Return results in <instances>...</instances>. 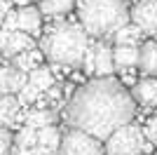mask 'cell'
Masks as SVG:
<instances>
[{
  "label": "cell",
  "instance_id": "3957f363",
  "mask_svg": "<svg viewBox=\"0 0 157 155\" xmlns=\"http://www.w3.org/2000/svg\"><path fill=\"white\" fill-rule=\"evenodd\" d=\"M78 12L82 28L94 38H110L131 19L127 0H82Z\"/></svg>",
  "mask_w": 157,
  "mask_h": 155
},
{
  "label": "cell",
  "instance_id": "4dcf8cb0",
  "mask_svg": "<svg viewBox=\"0 0 157 155\" xmlns=\"http://www.w3.org/2000/svg\"><path fill=\"white\" fill-rule=\"evenodd\" d=\"M141 155H143V153H141Z\"/></svg>",
  "mask_w": 157,
  "mask_h": 155
},
{
  "label": "cell",
  "instance_id": "9c48e42d",
  "mask_svg": "<svg viewBox=\"0 0 157 155\" xmlns=\"http://www.w3.org/2000/svg\"><path fill=\"white\" fill-rule=\"evenodd\" d=\"M131 97L143 108H155L157 106V78H143L134 85Z\"/></svg>",
  "mask_w": 157,
  "mask_h": 155
},
{
  "label": "cell",
  "instance_id": "5b68a950",
  "mask_svg": "<svg viewBox=\"0 0 157 155\" xmlns=\"http://www.w3.org/2000/svg\"><path fill=\"white\" fill-rule=\"evenodd\" d=\"M143 150V134L134 125L117 129L105 141V155H141Z\"/></svg>",
  "mask_w": 157,
  "mask_h": 155
},
{
  "label": "cell",
  "instance_id": "ffe728a7",
  "mask_svg": "<svg viewBox=\"0 0 157 155\" xmlns=\"http://www.w3.org/2000/svg\"><path fill=\"white\" fill-rule=\"evenodd\" d=\"M38 143H40V132H38V129L26 127V125H24L21 129H17V146H19V148L33 150Z\"/></svg>",
  "mask_w": 157,
  "mask_h": 155
},
{
  "label": "cell",
  "instance_id": "7402d4cb",
  "mask_svg": "<svg viewBox=\"0 0 157 155\" xmlns=\"http://www.w3.org/2000/svg\"><path fill=\"white\" fill-rule=\"evenodd\" d=\"M40 97H42V92H40L33 82H28L26 87L19 92V101H21V103H33V101H38Z\"/></svg>",
  "mask_w": 157,
  "mask_h": 155
},
{
  "label": "cell",
  "instance_id": "6da1fadb",
  "mask_svg": "<svg viewBox=\"0 0 157 155\" xmlns=\"http://www.w3.org/2000/svg\"><path fill=\"white\" fill-rule=\"evenodd\" d=\"M136 101L113 78H96L82 85L66 106V120L73 129L108 141L117 129L131 125Z\"/></svg>",
  "mask_w": 157,
  "mask_h": 155
},
{
  "label": "cell",
  "instance_id": "7c38bea8",
  "mask_svg": "<svg viewBox=\"0 0 157 155\" xmlns=\"http://www.w3.org/2000/svg\"><path fill=\"white\" fill-rule=\"evenodd\" d=\"M141 73L145 78H157V40H148L141 47Z\"/></svg>",
  "mask_w": 157,
  "mask_h": 155
},
{
  "label": "cell",
  "instance_id": "f546056e",
  "mask_svg": "<svg viewBox=\"0 0 157 155\" xmlns=\"http://www.w3.org/2000/svg\"><path fill=\"white\" fill-rule=\"evenodd\" d=\"M155 40H157V33H155Z\"/></svg>",
  "mask_w": 157,
  "mask_h": 155
},
{
  "label": "cell",
  "instance_id": "44dd1931",
  "mask_svg": "<svg viewBox=\"0 0 157 155\" xmlns=\"http://www.w3.org/2000/svg\"><path fill=\"white\" fill-rule=\"evenodd\" d=\"M61 141H63V134H61L54 125L40 129V146H47V148L56 150V148H61Z\"/></svg>",
  "mask_w": 157,
  "mask_h": 155
},
{
  "label": "cell",
  "instance_id": "8fae6325",
  "mask_svg": "<svg viewBox=\"0 0 157 155\" xmlns=\"http://www.w3.org/2000/svg\"><path fill=\"white\" fill-rule=\"evenodd\" d=\"M17 14H19V31L28 33V35H38L45 14L38 7H21V10H17Z\"/></svg>",
  "mask_w": 157,
  "mask_h": 155
},
{
  "label": "cell",
  "instance_id": "5bb4252c",
  "mask_svg": "<svg viewBox=\"0 0 157 155\" xmlns=\"http://www.w3.org/2000/svg\"><path fill=\"white\" fill-rule=\"evenodd\" d=\"M136 64H141V47H115V66L117 68H131Z\"/></svg>",
  "mask_w": 157,
  "mask_h": 155
},
{
  "label": "cell",
  "instance_id": "7a4b0ae2",
  "mask_svg": "<svg viewBox=\"0 0 157 155\" xmlns=\"http://www.w3.org/2000/svg\"><path fill=\"white\" fill-rule=\"evenodd\" d=\"M89 33L75 24H59L42 38V54L59 66H82L89 52Z\"/></svg>",
  "mask_w": 157,
  "mask_h": 155
},
{
  "label": "cell",
  "instance_id": "4316f807",
  "mask_svg": "<svg viewBox=\"0 0 157 155\" xmlns=\"http://www.w3.org/2000/svg\"><path fill=\"white\" fill-rule=\"evenodd\" d=\"M56 153V150H52V148H47V146H35V148H33V155H54Z\"/></svg>",
  "mask_w": 157,
  "mask_h": 155
},
{
  "label": "cell",
  "instance_id": "83f0119b",
  "mask_svg": "<svg viewBox=\"0 0 157 155\" xmlns=\"http://www.w3.org/2000/svg\"><path fill=\"white\" fill-rule=\"evenodd\" d=\"M10 5H12V0H2V7H0V14H2V19H5L7 14H10Z\"/></svg>",
  "mask_w": 157,
  "mask_h": 155
},
{
  "label": "cell",
  "instance_id": "30bf717a",
  "mask_svg": "<svg viewBox=\"0 0 157 155\" xmlns=\"http://www.w3.org/2000/svg\"><path fill=\"white\" fill-rule=\"evenodd\" d=\"M19 106H21V101L14 99L12 94H10V97H2V101H0V120H2V127L14 129L21 120H26V115L19 113Z\"/></svg>",
  "mask_w": 157,
  "mask_h": 155
},
{
  "label": "cell",
  "instance_id": "e0dca14e",
  "mask_svg": "<svg viewBox=\"0 0 157 155\" xmlns=\"http://www.w3.org/2000/svg\"><path fill=\"white\" fill-rule=\"evenodd\" d=\"M40 59H42V52L28 50V52H24V54H19V57H14L12 66L19 68V71H24V73H31V71H35V68H40Z\"/></svg>",
  "mask_w": 157,
  "mask_h": 155
},
{
  "label": "cell",
  "instance_id": "603a6c76",
  "mask_svg": "<svg viewBox=\"0 0 157 155\" xmlns=\"http://www.w3.org/2000/svg\"><path fill=\"white\" fill-rule=\"evenodd\" d=\"M12 134H10V127L0 129V155H12Z\"/></svg>",
  "mask_w": 157,
  "mask_h": 155
},
{
  "label": "cell",
  "instance_id": "f1b7e54d",
  "mask_svg": "<svg viewBox=\"0 0 157 155\" xmlns=\"http://www.w3.org/2000/svg\"><path fill=\"white\" fill-rule=\"evenodd\" d=\"M12 155H33V150H28V148H19V146H14Z\"/></svg>",
  "mask_w": 157,
  "mask_h": 155
},
{
  "label": "cell",
  "instance_id": "d4e9b609",
  "mask_svg": "<svg viewBox=\"0 0 157 155\" xmlns=\"http://www.w3.org/2000/svg\"><path fill=\"white\" fill-rule=\"evenodd\" d=\"M2 21H5V24H2V31H10V33L19 31V14L17 12H10Z\"/></svg>",
  "mask_w": 157,
  "mask_h": 155
},
{
  "label": "cell",
  "instance_id": "9a60e30c",
  "mask_svg": "<svg viewBox=\"0 0 157 155\" xmlns=\"http://www.w3.org/2000/svg\"><path fill=\"white\" fill-rule=\"evenodd\" d=\"M26 127L33 129H45V127H52L54 125V113L49 108H38V110H28L26 113V120H24Z\"/></svg>",
  "mask_w": 157,
  "mask_h": 155
},
{
  "label": "cell",
  "instance_id": "277c9868",
  "mask_svg": "<svg viewBox=\"0 0 157 155\" xmlns=\"http://www.w3.org/2000/svg\"><path fill=\"white\" fill-rule=\"evenodd\" d=\"M61 155H103L105 143L82 129H66L61 141Z\"/></svg>",
  "mask_w": 157,
  "mask_h": 155
},
{
  "label": "cell",
  "instance_id": "cb8c5ba5",
  "mask_svg": "<svg viewBox=\"0 0 157 155\" xmlns=\"http://www.w3.org/2000/svg\"><path fill=\"white\" fill-rule=\"evenodd\" d=\"M85 73H96V45L89 47V52H87L85 57Z\"/></svg>",
  "mask_w": 157,
  "mask_h": 155
},
{
  "label": "cell",
  "instance_id": "8992f818",
  "mask_svg": "<svg viewBox=\"0 0 157 155\" xmlns=\"http://www.w3.org/2000/svg\"><path fill=\"white\" fill-rule=\"evenodd\" d=\"M131 21L143 33H157V0H138L131 7Z\"/></svg>",
  "mask_w": 157,
  "mask_h": 155
},
{
  "label": "cell",
  "instance_id": "2e32d148",
  "mask_svg": "<svg viewBox=\"0 0 157 155\" xmlns=\"http://www.w3.org/2000/svg\"><path fill=\"white\" fill-rule=\"evenodd\" d=\"M75 5V0H40V12L45 17H61V14H68Z\"/></svg>",
  "mask_w": 157,
  "mask_h": 155
},
{
  "label": "cell",
  "instance_id": "ba28073f",
  "mask_svg": "<svg viewBox=\"0 0 157 155\" xmlns=\"http://www.w3.org/2000/svg\"><path fill=\"white\" fill-rule=\"evenodd\" d=\"M26 85H28V73L19 71L14 66H5L0 71V92H2V97H10L14 92L19 94Z\"/></svg>",
  "mask_w": 157,
  "mask_h": 155
},
{
  "label": "cell",
  "instance_id": "484cf974",
  "mask_svg": "<svg viewBox=\"0 0 157 155\" xmlns=\"http://www.w3.org/2000/svg\"><path fill=\"white\" fill-rule=\"evenodd\" d=\"M145 136L150 143H157V117H152L150 122L145 125Z\"/></svg>",
  "mask_w": 157,
  "mask_h": 155
},
{
  "label": "cell",
  "instance_id": "52a82bcc",
  "mask_svg": "<svg viewBox=\"0 0 157 155\" xmlns=\"http://www.w3.org/2000/svg\"><path fill=\"white\" fill-rule=\"evenodd\" d=\"M0 50H2V57L5 59H14L24 54V52L33 50V38L24 31H2L0 33Z\"/></svg>",
  "mask_w": 157,
  "mask_h": 155
},
{
  "label": "cell",
  "instance_id": "4fadbf2b",
  "mask_svg": "<svg viewBox=\"0 0 157 155\" xmlns=\"http://www.w3.org/2000/svg\"><path fill=\"white\" fill-rule=\"evenodd\" d=\"M115 66V50H110L108 45H96V75L98 78H108L113 73Z\"/></svg>",
  "mask_w": 157,
  "mask_h": 155
},
{
  "label": "cell",
  "instance_id": "d6986e66",
  "mask_svg": "<svg viewBox=\"0 0 157 155\" xmlns=\"http://www.w3.org/2000/svg\"><path fill=\"white\" fill-rule=\"evenodd\" d=\"M28 82H33L42 94H45V92H49L54 87V78H52V73L47 71V68L40 66V68H35V71L28 73Z\"/></svg>",
  "mask_w": 157,
  "mask_h": 155
},
{
  "label": "cell",
  "instance_id": "ac0fdd59",
  "mask_svg": "<svg viewBox=\"0 0 157 155\" xmlns=\"http://www.w3.org/2000/svg\"><path fill=\"white\" fill-rule=\"evenodd\" d=\"M141 35H143V31H141L136 24H127L124 28H120L113 38H115V42H117L120 47H131V45H138Z\"/></svg>",
  "mask_w": 157,
  "mask_h": 155
}]
</instances>
